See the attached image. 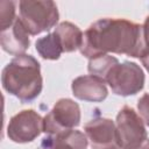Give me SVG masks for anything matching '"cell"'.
<instances>
[{
	"label": "cell",
	"mask_w": 149,
	"mask_h": 149,
	"mask_svg": "<svg viewBox=\"0 0 149 149\" xmlns=\"http://www.w3.org/2000/svg\"><path fill=\"white\" fill-rule=\"evenodd\" d=\"M87 137L79 130H68L45 136L37 149H86Z\"/></svg>",
	"instance_id": "11"
},
{
	"label": "cell",
	"mask_w": 149,
	"mask_h": 149,
	"mask_svg": "<svg viewBox=\"0 0 149 149\" xmlns=\"http://www.w3.org/2000/svg\"><path fill=\"white\" fill-rule=\"evenodd\" d=\"M140 58H141V62H142V64L144 65V68L149 71V50L146 51V52H143Z\"/></svg>",
	"instance_id": "18"
},
{
	"label": "cell",
	"mask_w": 149,
	"mask_h": 149,
	"mask_svg": "<svg viewBox=\"0 0 149 149\" xmlns=\"http://www.w3.org/2000/svg\"><path fill=\"white\" fill-rule=\"evenodd\" d=\"M118 63L119 62L115 57L109 56V55H104V56H99L95 58H91L88 62L87 69L92 76H97L101 78L102 80H105L109 70Z\"/></svg>",
	"instance_id": "14"
},
{
	"label": "cell",
	"mask_w": 149,
	"mask_h": 149,
	"mask_svg": "<svg viewBox=\"0 0 149 149\" xmlns=\"http://www.w3.org/2000/svg\"><path fill=\"white\" fill-rule=\"evenodd\" d=\"M0 43L2 49L10 55H23L29 48V33L22 24L20 17H16L15 22L6 30L1 31Z\"/></svg>",
	"instance_id": "10"
},
{
	"label": "cell",
	"mask_w": 149,
	"mask_h": 149,
	"mask_svg": "<svg viewBox=\"0 0 149 149\" xmlns=\"http://www.w3.org/2000/svg\"><path fill=\"white\" fill-rule=\"evenodd\" d=\"M136 149H149V139H147L139 148H136Z\"/></svg>",
	"instance_id": "19"
},
{
	"label": "cell",
	"mask_w": 149,
	"mask_h": 149,
	"mask_svg": "<svg viewBox=\"0 0 149 149\" xmlns=\"http://www.w3.org/2000/svg\"><path fill=\"white\" fill-rule=\"evenodd\" d=\"M143 48L141 26L125 19H100L83 34L79 50L90 59L108 52L140 58Z\"/></svg>",
	"instance_id": "1"
},
{
	"label": "cell",
	"mask_w": 149,
	"mask_h": 149,
	"mask_svg": "<svg viewBox=\"0 0 149 149\" xmlns=\"http://www.w3.org/2000/svg\"><path fill=\"white\" fill-rule=\"evenodd\" d=\"M105 81L109 85L113 93L122 97L133 95L143 88L144 73L136 63H118L109 70Z\"/></svg>",
	"instance_id": "4"
},
{
	"label": "cell",
	"mask_w": 149,
	"mask_h": 149,
	"mask_svg": "<svg viewBox=\"0 0 149 149\" xmlns=\"http://www.w3.org/2000/svg\"><path fill=\"white\" fill-rule=\"evenodd\" d=\"M137 109H139V114L141 119L143 120L144 125L149 127V94L148 93L143 94L137 102Z\"/></svg>",
	"instance_id": "16"
},
{
	"label": "cell",
	"mask_w": 149,
	"mask_h": 149,
	"mask_svg": "<svg viewBox=\"0 0 149 149\" xmlns=\"http://www.w3.org/2000/svg\"><path fill=\"white\" fill-rule=\"evenodd\" d=\"M15 5L14 1L1 0L0 1V29L1 31L8 29L16 20L15 16Z\"/></svg>",
	"instance_id": "15"
},
{
	"label": "cell",
	"mask_w": 149,
	"mask_h": 149,
	"mask_svg": "<svg viewBox=\"0 0 149 149\" xmlns=\"http://www.w3.org/2000/svg\"><path fill=\"white\" fill-rule=\"evenodd\" d=\"M142 37H143V45H144L143 51H142V54H143L149 50V16L146 19V21L142 26ZM142 54H141V56H142Z\"/></svg>",
	"instance_id": "17"
},
{
	"label": "cell",
	"mask_w": 149,
	"mask_h": 149,
	"mask_svg": "<svg viewBox=\"0 0 149 149\" xmlns=\"http://www.w3.org/2000/svg\"><path fill=\"white\" fill-rule=\"evenodd\" d=\"M105 80L97 76H80L72 81L71 88L76 98L86 101L99 102L107 97Z\"/></svg>",
	"instance_id": "9"
},
{
	"label": "cell",
	"mask_w": 149,
	"mask_h": 149,
	"mask_svg": "<svg viewBox=\"0 0 149 149\" xmlns=\"http://www.w3.org/2000/svg\"><path fill=\"white\" fill-rule=\"evenodd\" d=\"M92 149H122L115 123L111 119L94 118L84 126Z\"/></svg>",
	"instance_id": "8"
},
{
	"label": "cell",
	"mask_w": 149,
	"mask_h": 149,
	"mask_svg": "<svg viewBox=\"0 0 149 149\" xmlns=\"http://www.w3.org/2000/svg\"><path fill=\"white\" fill-rule=\"evenodd\" d=\"M80 121V109L71 99H59L43 119V132L58 134L71 130Z\"/></svg>",
	"instance_id": "6"
},
{
	"label": "cell",
	"mask_w": 149,
	"mask_h": 149,
	"mask_svg": "<svg viewBox=\"0 0 149 149\" xmlns=\"http://www.w3.org/2000/svg\"><path fill=\"white\" fill-rule=\"evenodd\" d=\"M1 81L8 93L22 102H29L42 91L40 63L30 55L16 56L3 68Z\"/></svg>",
	"instance_id": "2"
},
{
	"label": "cell",
	"mask_w": 149,
	"mask_h": 149,
	"mask_svg": "<svg viewBox=\"0 0 149 149\" xmlns=\"http://www.w3.org/2000/svg\"><path fill=\"white\" fill-rule=\"evenodd\" d=\"M54 33L57 35L62 44L63 52H71L76 49H80L83 43V33L73 23L66 21L62 22L55 28Z\"/></svg>",
	"instance_id": "12"
},
{
	"label": "cell",
	"mask_w": 149,
	"mask_h": 149,
	"mask_svg": "<svg viewBox=\"0 0 149 149\" xmlns=\"http://www.w3.org/2000/svg\"><path fill=\"white\" fill-rule=\"evenodd\" d=\"M20 20L29 35L51 29L58 21L57 6L52 1H20Z\"/></svg>",
	"instance_id": "3"
},
{
	"label": "cell",
	"mask_w": 149,
	"mask_h": 149,
	"mask_svg": "<svg viewBox=\"0 0 149 149\" xmlns=\"http://www.w3.org/2000/svg\"><path fill=\"white\" fill-rule=\"evenodd\" d=\"M41 132H43V119L33 109H24L15 114L7 127L8 137L16 143L30 142Z\"/></svg>",
	"instance_id": "7"
},
{
	"label": "cell",
	"mask_w": 149,
	"mask_h": 149,
	"mask_svg": "<svg viewBox=\"0 0 149 149\" xmlns=\"http://www.w3.org/2000/svg\"><path fill=\"white\" fill-rule=\"evenodd\" d=\"M36 50L44 59H58L63 52L62 44L55 33L38 38L36 41Z\"/></svg>",
	"instance_id": "13"
},
{
	"label": "cell",
	"mask_w": 149,
	"mask_h": 149,
	"mask_svg": "<svg viewBox=\"0 0 149 149\" xmlns=\"http://www.w3.org/2000/svg\"><path fill=\"white\" fill-rule=\"evenodd\" d=\"M115 126L122 149H136L147 140L143 120L129 106H123L120 109Z\"/></svg>",
	"instance_id": "5"
}]
</instances>
